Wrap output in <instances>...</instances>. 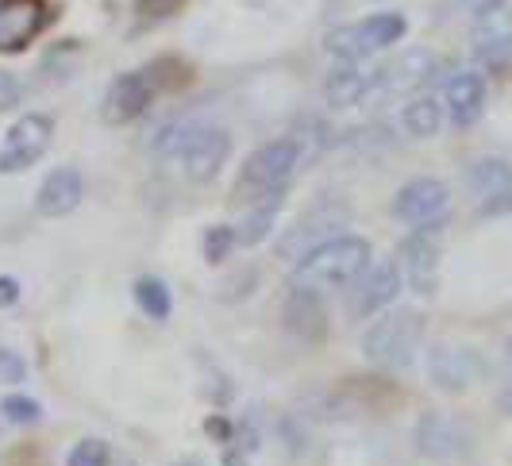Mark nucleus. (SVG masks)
I'll return each mask as SVG.
<instances>
[{
  "label": "nucleus",
  "mask_w": 512,
  "mask_h": 466,
  "mask_svg": "<svg viewBox=\"0 0 512 466\" xmlns=\"http://www.w3.org/2000/svg\"><path fill=\"white\" fill-rule=\"evenodd\" d=\"M154 101V78L151 74H120L104 93V120L108 124H131L139 120Z\"/></svg>",
  "instance_id": "dca6fc26"
},
{
  "label": "nucleus",
  "mask_w": 512,
  "mask_h": 466,
  "mask_svg": "<svg viewBox=\"0 0 512 466\" xmlns=\"http://www.w3.org/2000/svg\"><path fill=\"white\" fill-rule=\"evenodd\" d=\"M343 220H347V212H335V208H328V205L312 208L308 216H301V220L285 232V239L278 243V255L297 266L312 247H320V243L335 239V232H339Z\"/></svg>",
  "instance_id": "2eb2a0df"
},
{
  "label": "nucleus",
  "mask_w": 512,
  "mask_h": 466,
  "mask_svg": "<svg viewBox=\"0 0 512 466\" xmlns=\"http://www.w3.org/2000/svg\"><path fill=\"white\" fill-rule=\"evenodd\" d=\"M224 466H247V455H243V447L228 443V451H224Z\"/></svg>",
  "instance_id": "f704fd0d"
},
{
  "label": "nucleus",
  "mask_w": 512,
  "mask_h": 466,
  "mask_svg": "<svg viewBox=\"0 0 512 466\" xmlns=\"http://www.w3.org/2000/svg\"><path fill=\"white\" fill-rule=\"evenodd\" d=\"M66 466H112V447L104 440H81L66 455Z\"/></svg>",
  "instance_id": "cd10ccee"
},
{
  "label": "nucleus",
  "mask_w": 512,
  "mask_h": 466,
  "mask_svg": "<svg viewBox=\"0 0 512 466\" xmlns=\"http://www.w3.org/2000/svg\"><path fill=\"white\" fill-rule=\"evenodd\" d=\"M135 305L147 312L151 320H170V312H174V293H170V285L162 282V278H139L135 282Z\"/></svg>",
  "instance_id": "b1692460"
},
{
  "label": "nucleus",
  "mask_w": 512,
  "mask_h": 466,
  "mask_svg": "<svg viewBox=\"0 0 512 466\" xmlns=\"http://www.w3.org/2000/svg\"><path fill=\"white\" fill-rule=\"evenodd\" d=\"M235 247H239V243H235V228H228V224H212V228L205 232V243H201L208 266L228 262V255L235 251Z\"/></svg>",
  "instance_id": "bb28decb"
},
{
  "label": "nucleus",
  "mask_w": 512,
  "mask_h": 466,
  "mask_svg": "<svg viewBox=\"0 0 512 466\" xmlns=\"http://www.w3.org/2000/svg\"><path fill=\"white\" fill-rule=\"evenodd\" d=\"M174 466H205V463H197V459H181V463H174Z\"/></svg>",
  "instance_id": "58836bf2"
},
{
  "label": "nucleus",
  "mask_w": 512,
  "mask_h": 466,
  "mask_svg": "<svg viewBox=\"0 0 512 466\" xmlns=\"http://www.w3.org/2000/svg\"><path fill=\"white\" fill-rule=\"evenodd\" d=\"M466 185H470V193L478 201H493V197H501V193L512 189V166L497 155L474 158L470 170H466Z\"/></svg>",
  "instance_id": "412c9836"
},
{
  "label": "nucleus",
  "mask_w": 512,
  "mask_h": 466,
  "mask_svg": "<svg viewBox=\"0 0 512 466\" xmlns=\"http://www.w3.org/2000/svg\"><path fill=\"white\" fill-rule=\"evenodd\" d=\"M405 31H409V20L401 12H378V16H366L362 24L335 27L324 39V47L339 62H366L370 54L397 47L405 39Z\"/></svg>",
  "instance_id": "7ed1b4c3"
},
{
  "label": "nucleus",
  "mask_w": 512,
  "mask_h": 466,
  "mask_svg": "<svg viewBox=\"0 0 512 466\" xmlns=\"http://www.w3.org/2000/svg\"><path fill=\"white\" fill-rule=\"evenodd\" d=\"M501 409H505V413H512V389H505V393H501Z\"/></svg>",
  "instance_id": "4c0bfd02"
},
{
  "label": "nucleus",
  "mask_w": 512,
  "mask_h": 466,
  "mask_svg": "<svg viewBox=\"0 0 512 466\" xmlns=\"http://www.w3.org/2000/svg\"><path fill=\"white\" fill-rule=\"evenodd\" d=\"M81 201H85V178H81L77 166H58V170H51V174L43 178V185L35 189V212L47 216V220L70 216Z\"/></svg>",
  "instance_id": "f3484780"
},
{
  "label": "nucleus",
  "mask_w": 512,
  "mask_h": 466,
  "mask_svg": "<svg viewBox=\"0 0 512 466\" xmlns=\"http://www.w3.org/2000/svg\"><path fill=\"white\" fill-rule=\"evenodd\" d=\"M205 432H208V436H216L220 443H231V424L224 420V416H208Z\"/></svg>",
  "instance_id": "72a5a7b5"
},
{
  "label": "nucleus",
  "mask_w": 512,
  "mask_h": 466,
  "mask_svg": "<svg viewBox=\"0 0 512 466\" xmlns=\"http://www.w3.org/2000/svg\"><path fill=\"white\" fill-rule=\"evenodd\" d=\"M51 20L47 0H0V54L24 51Z\"/></svg>",
  "instance_id": "f8f14e48"
},
{
  "label": "nucleus",
  "mask_w": 512,
  "mask_h": 466,
  "mask_svg": "<svg viewBox=\"0 0 512 466\" xmlns=\"http://www.w3.org/2000/svg\"><path fill=\"white\" fill-rule=\"evenodd\" d=\"M193 131H197V120H174V124L158 128V135H154V155L162 158V162H170V166H178V158L185 151V143L193 139Z\"/></svg>",
  "instance_id": "393cba45"
},
{
  "label": "nucleus",
  "mask_w": 512,
  "mask_h": 466,
  "mask_svg": "<svg viewBox=\"0 0 512 466\" xmlns=\"http://www.w3.org/2000/svg\"><path fill=\"white\" fill-rule=\"evenodd\" d=\"M443 101H447V112L459 128H470L482 108H486V78L478 70H455L447 78V89H443Z\"/></svg>",
  "instance_id": "6ab92c4d"
},
{
  "label": "nucleus",
  "mask_w": 512,
  "mask_h": 466,
  "mask_svg": "<svg viewBox=\"0 0 512 466\" xmlns=\"http://www.w3.org/2000/svg\"><path fill=\"white\" fill-rule=\"evenodd\" d=\"M278 216H282V193H270V197H262L251 205V212L239 220V228H235V243L239 247H258V243H266L270 232H274V224H278Z\"/></svg>",
  "instance_id": "4be33fe9"
},
{
  "label": "nucleus",
  "mask_w": 512,
  "mask_h": 466,
  "mask_svg": "<svg viewBox=\"0 0 512 466\" xmlns=\"http://www.w3.org/2000/svg\"><path fill=\"white\" fill-rule=\"evenodd\" d=\"M401 124L412 139H432L443 128V104L436 97H412L405 108H401Z\"/></svg>",
  "instance_id": "5701e85b"
},
{
  "label": "nucleus",
  "mask_w": 512,
  "mask_h": 466,
  "mask_svg": "<svg viewBox=\"0 0 512 466\" xmlns=\"http://www.w3.org/2000/svg\"><path fill=\"white\" fill-rule=\"evenodd\" d=\"M432 70H436V58H432L428 51H405L397 62H389V66L378 70V89H374V93L393 97V93L420 89L424 81L432 78Z\"/></svg>",
  "instance_id": "aec40b11"
},
{
  "label": "nucleus",
  "mask_w": 512,
  "mask_h": 466,
  "mask_svg": "<svg viewBox=\"0 0 512 466\" xmlns=\"http://www.w3.org/2000/svg\"><path fill=\"white\" fill-rule=\"evenodd\" d=\"M447 208H451V189L447 185L439 178H416V182L397 189L393 216L409 228H439L447 220Z\"/></svg>",
  "instance_id": "0eeeda50"
},
{
  "label": "nucleus",
  "mask_w": 512,
  "mask_h": 466,
  "mask_svg": "<svg viewBox=\"0 0 512 466\" xmlns=\"http://www.w3.org/2000/svg\"><path fill=\"white\" fill-rule=\"evenodd\" d=\"M16 301H20V282L8 278V274H0V309H12Z\"/></svg>",
  "instance_id": "2f4dec72"
},
{
  "label": "nucleus",
  "mask_w": 512,
  "mask_h": 466,
  "mask_svg": "<svg viewBox=\"0 0 512 466\" xmlns=\"http://www.w3.org/2000/svg\"><path fill=\"white\" fill-rule=\"evenodd\" d=\"M378 89V70H366L362 62H339L324 81L328 108H355Z\"/></svg>",
  "instance_id": "a211bd4d"
},
{
  "label": "nucleus",
  "mask_w": 512,
  "mask_h": 466,
  "mask_svg": "<svg viewBox=\"0 0 512 466\" xmlns=\"http://www.w3.org/2000/svg\"><path fill=\"white\" fill-rule=\"evenodd\" d=\"M282 324L289 336L308 343V347L324 343V339H328V324H332V320H328V301H324V293H320L316 285L297 282L282 301Z\"/></svg>",
  "instance_id": "423d86ee"
},
{
  "label": "nucleus",
  "mask_w": 512,
  "mask_h": 466,
  "mask_svg": "<svg viewBox=\"0 0 512 466\" xmlns=\"http://www.w3.org/2000/svg\"><path fill=\"white\" fill-rule=\"evenodd\" d=\"M24 378H27L24 355H16L12 347H0V382H4V386H20Z\"/></svg>",
  "instance_id": "c85d7f7f"
},
{
  "label": "nucleus",
  "mask_w": 512,
  "mask_h": 466,
  "mask_svg": "<svg viewBox=\"0 0 512 466\" xmlns=\"http://www.w3.org/2000/svg\"><path fill=\"white\" fill-rule=\"evenodd\" d=\"M428 378L432 386L443 393H466L486 378V359L470 347H451V343H436L428 351Z\"/></svg>",
  "instance_id": "6e6552de"
},
{
  "label": "nucleus",
  "mask_w": 512,
  "mask_h": 466,
  "mask_svg": "<svg viewBox=\"0 0 512 466\" xmlns=\"http://www.w3.org/2000/svg\"><path fill=\"white\" fill-rule=\"evenodd\" d=\"M255 282H258L255 270H247V278H243V274H235V278H228V282L220 285V301H239V297H251Z\"/></svg>",
  "instance_id": "c756f323"
},
{
  "label": "nucleus",
  "mask_w": 512,
  "mask_h": 466,
  "mask_svg": "<svg viewBox=\"0 0 512 466\" xmlns=\"http://www.w3.org/2000/svg\"><path fill=\"white\" fill-rule=\"evenodd\" d=\"M305 162V147L301 139H274L266 147H258L255 155L243 162V174H239V193L243 197H270V193H282L289 178L297 174V166Z\"/></svg>",
  "instance_id": "20e7f679"
},
{
  "label": "nucleus",
  "mask_w": 512,
  "mask_h": 466,
  "mask_svg": "<svg viewBox=\"0 0 512 466\" xmlns=\"http://www.w3.org/2000/svg\"><path fill=\"white\" fill-rule=\"evenodd\" d=\"M443 228V224H439ZM439 228H416L397 251V266L416 293H432L439 278Z\"/></svg>",
  "instance_id": "4468645a"
},
{
  "label": "nucleus",
  "mask_w": 512,
  "mask_h": 466,
  "mask_svg": "<svg viewBox=\"0 0 512 466\" xmlns=\"http://www.w3.org/2000/svg\"><path fill=\"white\" fill-rule=\"evenodd\" d=\"M420 343H424V312L393 309L366 328V336H362V355H366L370 363L389 366V370H405V366H412V359H416Z\"/></svg>",
  "instance_id": "f257e3e1"
},
{
  "label": "nucleus",
  "mask_w": 512,
  "mask_h": 466,
  "mask_svg": "<svg viewBox=\"0 0 512 466\" xmlns=\"http://www.w3.org/2000/svg\"><path fill=\"white\" fill-rule=\"evenodd\" d=\"M509 359H512V336H509Z\"/></svg>",
  "instance_id": "ea45409f"
},
{
  "label": "nucleus",
  "mask_w": 512,
  "mask_h": 466,
  "mask_svg": "<svg viewBox=\"0 0 512 466\" xmlns=\"http://www.w3.org/2000/svg\"><path fill=\"white\" fill-rule=\"evenodd\" d=\"M462 4H466V8L478 16V12H489V8H497V4H505V0H462Z\"/></svg>",
  "instance_id": "c9c22d12"
},
{
  "label": "nucleus",
  "mask_w": 512,
  "mask_h": 466,
  "mask_svg": "<svg viewBox=\"0 0 512 466\" xmlns=\"http://www.w3.org/2000/svg\"><path fill=\"white\" fill-rule=\"evenodd\" d=\"M509 212H512V189L501 193V197H493V201H482V216H509Z\"/></svg>",
  "instance_id": "473e14b6"
},
{
  "label": "nucleus",
  "mask_w": 512,
  "mask_h": 466,
  "mask_svg": "<svg viewBox=\"0 0 512 466\" xmlns=\"http://www.w3.org/2000/svg\"><path fill=\"white\" fill-rule=\"evenodd\" d=\"M231 158V135L224 128H212V124H197L193 139L185 143V151L178 158V170L189 182L205 185L212 182Z\"/></svg>",
  "instance_id": "1a4fd4ad"
},
{
  "label": "nucleus",
  "mask_w": 512,
  "mask_h": 466,
  "mask_svg": "<svg viewBox=\"0 0 512 466\" xmlns=\"http://www.w3.org/2000/svg\"><path fill=\"white\" fill-rule=\"evenodd\" d=\"M401 285H405V274H401L397 259L370 262V266L362 270L355 293H351V316H355V320H366V316H374V312L389 309V305L397 301Z\"/></svg>",
  "instance_id": "9b49d317"
},
{
  "label": "nucleus",
  "mask_w": 512,
  "mask_h": 466,
  "mask_svg": "<svg viewBox=\"0 0 512 466\" xmlns=\"http://www.w3.org/2000/svg\"><path fill=\"white\" fill-rule=\"evenodd\" d=\"M470 51L482 66H501L512 58V8L509 0L478 12V20L470 27Z\"/></svg>",
  "instance_id": "ddd939ff"
},
{
  "label": "nucleus",
  "mask_w": 512,
  "mask_h": 466,
  "mask_svg": "<svg viewBox=\"0 0 512 466\" xmlns=\"http://www.w3.org/2000/svg\"><path fill=\"white\" fill-rule=\"evenodd\" d=\"M0 416H4L8 424L27 428V424H39V420H43V405H39L35 397H27V393H8V397L0 401Z\"/></svg>",
  "instance_id": "a878e982"
},
{
  "label": "nucleus",
  "mask_w": 512,
  "mask_h": 466,
  "mask_svg": "<svg viewBox=\"0 0 512 466\" xmlns=\"http://www.w3.org/2000/svg\"><path fill=\"white\" fill-rule=\"evenodd\" d=\"M24 97V85L16 74H8V70H0V112H8V108H16Z\"/></svg>",
  "instance_id": "7c9ffc66"
},
{
  "label": "nucleus",
  "mask_w": 512,
  "mask_h": 466,
  "mask_svg": "<svg viewBox=\"0 0 512 466\" xmlns=\"http://www.w3.org/2000/svg\"><path fill=\"white\" fill-rule=\"evenodd\" d=\"M139 4H143V8H151V12H158V8H170L174 0H139Z\"/></svg>",
  "instance_id": "e433bc0d"
},
{
  "label": "nucleus",
  "mask_w": 512,
  "mask_h": 466,
  "mask_svg": "<svg viewBox=\"0 0 512 466\" xmlns=\"http://www.w3.org/2000/svg\"><path fill=\"white\" fill-rule=\"evenodd\" d=\"M374 262V251L362 235H335L328 243L312 247L297 262V282L308 285H347L362 278V270Z\"/></svg>",
  "instance_id": "f03ea898"
},
{
  "label": "nucleus",
  "mask_w": 512,
  "mask_h": 466,
  "mask_svg": "<svg viewBox=\"0 0 512 466\" xmlns=\"http://www.w3.org/2000/svg\"><path fill=\"white\" fill-rule=\"evenodd\" d=\"M54 139V124L51 116L43 112H27L20 116L8 135H4V147H0V174H24L31 170L39 158L51 151Z\"/></svg>",
  "instance_id": "39448f33"
},
{
  "label": "nucleus",
  "mask_w": 512,
  "mask_h": 466,
  "mask_svg": "<svg viewBox=\"0 0 512 466\" xmlns=\"http://www.w3.org/2000/svg\"><path fill=\"white\" fill-rule=\"evenodd\" d=\"M124 466H135V463H124Z\"/></svg>",
  "instance_id": "a19ab883"
},
{
  "label": "nucleus",
  "mask_w": 512,
  "mask_h": 466,
  "mask_svg": "<svg viewBox=\"0 0 512 466\" xmlns=\"http://www.w3.org/2000/svg\"><path fill=\"white\" fill-rule=\"evenodd\" d=\"M416 451L432 463H455V459L470 455V432L455 416L424 413L416 420Z\"/></svg>",
  "instance_id": "9d476101"
}]
</instances>
